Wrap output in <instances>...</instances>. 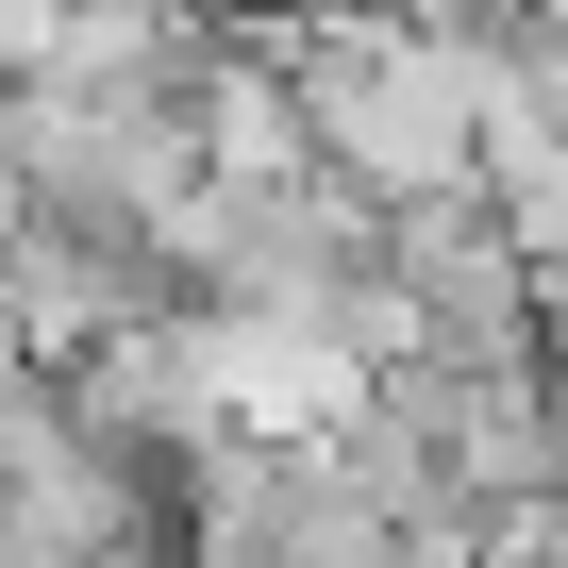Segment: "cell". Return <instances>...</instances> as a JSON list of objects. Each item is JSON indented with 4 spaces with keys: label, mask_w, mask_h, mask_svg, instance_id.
Returning <instances> with one entry per match:
<instances>
[{
    "label": "cell",
    "mask_w": 568,
    "mask_h": 568,
    "mask_svg": "<svg viewBox=\"0 0 568 568\" xmlns=\"http://www.w3.org/2000/svg\"><path fill=\"white\" fill-rule=\"evenodd\" d=\"M284 84H302V118H318V168L368 217L485 201V118H468L452 34H284Z\"/></svg>",
    "instance_id": "6da1fadb"
},
{
    "label": "cell",
    "mask_w": 568,
    "mask_h": 568,
    "mask_svg": "<svg viewBox=\"0 0 568 568\" xmlns=\"http://www.w3.org/2000/svg\"><path fill=\"white\" fill-rule=\"evenodd\" d=\"M485 201H501L518 267H568V151H551V168H518V184H485Z\"/></svg>",
    "instance_id": "3957f363"
},
{
    "label": "cell",
    "mask_w": 568,
    "mask_h": 568,
    "mask_svg": "<svg viewBox=\"0 0 568 568\" xmlns=\"http://www.w3.org/2000/svg\"><path fill=\"white\" fill-rule=\"evenodd\" d=\"M385 284L418 302V368H551L535 352V267L501 234V201H435L385 234Z\"/></svg>",
    "instance_id": "7a4b0ae2"
}]
</instances>
